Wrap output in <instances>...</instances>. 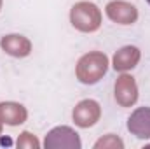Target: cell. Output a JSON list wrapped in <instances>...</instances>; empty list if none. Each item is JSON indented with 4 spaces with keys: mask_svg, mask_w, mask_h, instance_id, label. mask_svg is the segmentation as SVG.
<instances>
[{
    "mask_svg": "<svg viewBox=\"0 0 150 149\" xmlns=\"http://www.w3.org/2000/svg\"><path fill=\"white\" fill-rule=\"evenodd\" d=\"M147 2H149V4H150V0H147Z\"/></svg>",
    "mask_w": 150,
    "mask_h": 149,
    "instance_id": "6da1fadb",
    "label": "cell"
}]
</instances>
